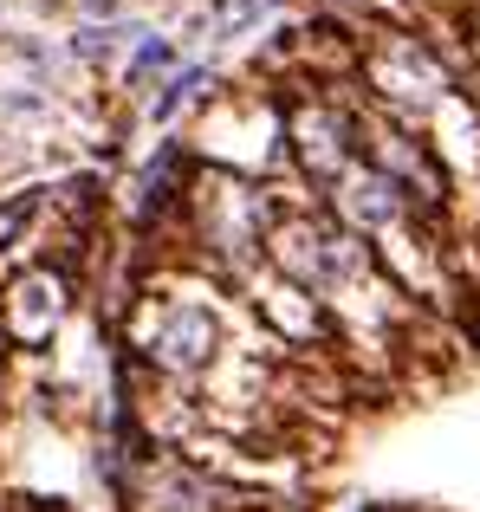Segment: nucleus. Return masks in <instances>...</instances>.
I'll return each instance as SVG.
<instances>
[{
    "label": "nucleus",
    "instance_id": "2",
    "mask_svg": "<svg viewBox=\"0 0 480 512\" xmlns=\"http://www.w3.org/2000/svg\"><path fill=\"white\" fill-rule=\"evenodd\" d=\"M0 318H7L13 344H46L65 318V279L59 273H20L0 299Z\"/></svg>",
    "mask_w": 480,
    "mask_h": 512
},
{
    "label": "nucleus",
    "instance_id": "9",
    "mask_svg": "<svg viewBox=\"0 0 480 512\" xmlns=\"http://www.w3.org/2000/svg\"><path fill=\"white\" fill-rule=\"evenodd\" d=\"M279 0H215V33H247L273 13Z\"/></svg>",
    "mask_w": 480,
    "mask_h": 512
},
{
    "label": "nucleus",
    "instance_id": "1",
    "mask_svg": "<svg viewBox=\"0 0 480 512\" xmlns=\"http://www.w3.org/2000/svg\"><path fill=\"white\" fill-rule=\"evenodd\" d=\"M273 253H279V266H286L299 286H338V279H351L357 266H364V253H357L351 234L318 227V221L279 227V234H273Z\"/></svg>",
    "mask_w": 480,
    "mask_h": 512
},
{
    "label": "nucleus",
    "instance_id": "11",
    "mask_svg": "<svg viewBox=\"0 0 480 512\" xmlns=\"http://www.w3.org/2000/svg\"><path fill=\"white\" fill-rule=\"evenodd\" d=\"M169 59H176V52H169V39H143V46H137V59H130V78L143 85V78H150V72H163Z\"/></svg>",
    "mask_w": 480,
    "mask_h": 512
},
{
    "label": "nucleus",
    "instance_id": "13",
    "mask_svg": "<svg viewBox=\"0 0 480 512\" xmlns=\"http://www.w3.org/2000/svg\"><path fill=\"white\" fill-rule=\"evenodd\" d=\"M26 214H33V201H26V195L13 201V208H0V247H7V240H13V234L26 227Z\"/></svg>",
    "mask_w": 480,
    "mask_h": 512
},
{
    "label": "nucleus",
    "instance_id": "12",
    "mask_svg": "<svg viewBox=\"0 0 480 512\" xmlns=\"http://www.w3.org/2000/svg\"><path fill=\"white\" fill-rule=\"evenodd\" d=\"M117 26H85V33H78V59H111V46H117Z\"/></svg>",
    "mask_w": 480,
    "mask_h": 512
},
{
    "label": "nucleus",
    "instance_id": "5",
    "mask_svg": "<svg viewBox=\"0 0 480 512\" xmlns=\"http://www.w3.org/2000/svg\"><path fill=\"white\" fill-rule=\"evenodd\" d=\"M292 150H299V163L312 169V175H344L351 124H344L338 111H325V104H305V111L292 117Z\"/></svg>",
    "mask_w": 480,
    "mask_h": 512
},
{
    "label": "nucleus",
    "instance_id": "10",
    "mask_svg": "<svg viewBox=\"0 0 480 512\" xmlns=\"http://www.w3.org/2000/svg\"><path fill=\"white\" fill-rule=\"evenodd\" d=\"M202 85H208V72H182V78H169V85H163V98L150 104V117H156V124H169V117H176V111H182V104H189Z\"/></svg>",
    "mask_w": 480,
    "mask_h": 512
},
{
    "label": "nucleus",
    "instance_id": "6",
    "mask_svg": "<svg viewBox=\"0 0 480 512\" xmlns=\"http://www.w3.org/2000/svg\"><path fill=\"white\" fill-rule=\"evenodd\" d=\"M338 214L351 227H390L403 214V188L383 169H344L338 175Z\"/></svg>",
    "mask_w": 480,
    "mask_h": 512
},
{
    "label": "nucleus",
    "instance_id": "8",
    "mask_svg": "<svg viewBox=\"0 0 480 512\" xmlns=\"http://www.w3.org/2000/svg\"><path fill=\"white\" fill-rule=\"evenodd\" d=\"M377 169L390 175L396 188H422L429 201L442 195V175H435V163H429V156H422L409 137H383V143H377Z\"/></svg>",
    "mask_w": 480,
    "mask_h": 512
},
{
    "label": "nucleus",
    "instance_id": "4",
    "mask_svg": "<svg viewBox=\"0 0 480 512\" xmlns=\"http://www.w3.org/2000/svg\"><path fill=\"white\" fill-rule=\"evenodd\" d=\"M215 338L221 331L202 305H169L150 325V357L163 363V370H202V363L215 357Z\"/></svg>",
    "mask_w": 480,
    "mask_h": 512
},
{
    "label": "nucleus",
    "instance_id": "7",
    "mask_svg": "<svg viewBox=\"0 0 480 512\" xmlns=\"http://www.w3.org/2000/svg\"><path fill=\"white\" fill-rule=\"evenodd\" d=\"M202 227L221 253H247L253 240H260V208H253L247 188H215L208 208H202Z\"/></svg>",
    "mask_w": 480,
    "mask_h": 512
},
{
    "label": "nucleus",
    "instance_id": "3",
    "mask_svg": "<svg viewBox=\"0 0 480 512\" xmlns=\"http://www.w3.org/2000/svg\"><path fill=\"white\" fill-rule=\"evenodd\" d=\"M370 78H377L383 98H396V104H435L448 91V72L416 46V39H383L377 59H370Z\"/></svg>",
    "mask_w": 480,
    "mask_h": 512
}]
</instances>
